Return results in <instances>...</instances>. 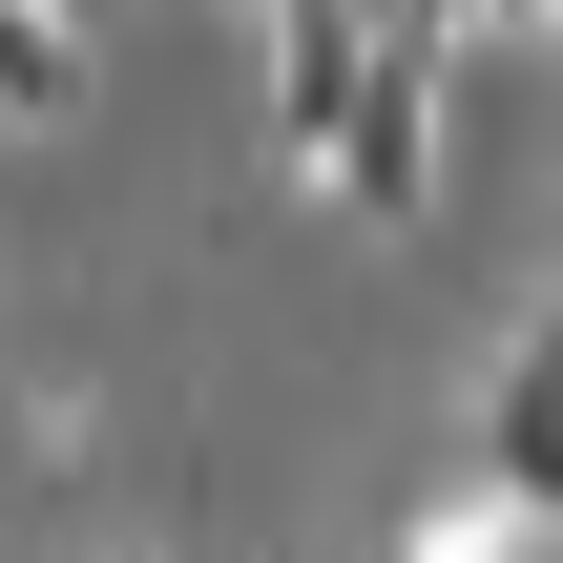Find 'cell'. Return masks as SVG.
I'll return each mask as SVG.
<instances>
[{
	"label": "cell",
	"instance_id": "1",
	"mask_svg": "<svg viewBox=\"0 0 563 563\" xmlns=\"http://www.w3.org/2000/svg\"><path fill=\"white\" fill-rule=\"evenodd\" d=\"M376 63H397V21H376V0H272V167H292V188H334V146H355Z\"/></svg>",
	"mask_w": 563,
	"mask_h": 563
},
{
	"label": "cell",
	"instance_id": "2",
	"mask_svg": "<svg viewBox=\"0 0 563 563\" xmlns=\"http://www.w3.org/2000/svg\"><path fill=\"white\" fill-rule=\"evenodd\" d=\"M439 104H460V42L397 21L376 104H355V146H334V209H355V230H418V209H439Z\"/></svg>",
	"mask_w": 563,
	"mask_h": 563
},
{
	"label": "cell",
	"instance_id": "3",
	"mask_svg": "<svg viewBox=\"0 0 563 563\" xmlns=\"http://www.w3.org/2000/svg\"><path fill=\"white\" fill-rule=\"evenodd\" d=\"M481 481H501V522H563V313L501 334V376H481Z\"/></svg>",
	"mask_w": 563,
	"mask_h": 563
},
{
	"label": "cell",
	"instance_id": "4",
	"mask_svg": "<svg viewBox=\"0 0 563 563\" xmlns=\"http://www.w3.org/2000/svg\"><path fill=\"white\" fill-rule=\"evenodd\" d=\"M0 125H84V21L63 0H0Z\"/></svg>",
	"mask_w": 563,
	"mask_h": 563
},
{
	"label": "cell",
	"instance_id": "5",
	"mask_svg": "<svg viewBox=\"0 0 563 563\" xmlns=\"http://www.w3.org/2000/svg\"><path fill=\"white\" fill-rule=\"evenodd\" d=\"M376 21H418V0H376Z\"/></svg>",
	"mask_w": 563,
	"mask_h": 563
}]
</instances>
